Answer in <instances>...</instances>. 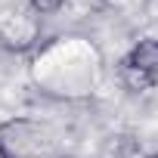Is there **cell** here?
<instances>
[{
  "mask_svg": "<svg viewBox=\"0 0 158 158\" xmlns=\"http://www.w3.org/2000/svg\"><path fill=\"white\" fill-rule=\"evenodd\" d=\"M50 130L37 121L16 118L0 124V146H3L13 158H44L50 152Z\"/></svg>",
  "mask_w": 158,
  "mask_h": 158,
  "instance_id": "1",
  "label": "cell"
},
{
  "mask_svg": "<svg viewBox=\"0 0 158 158\" xmlns=\"http://www.w3.org/2000/svg\"><path fill=\"white\" fill-rule=\"evenodd\" d=\"M0 158H13V155H10V152H6L3 146H0Z\"/></svg>",
  "mask_w": 158,
  "mask_h": 158,
  "instance_id": "5",
  "label": "cell"
},
{
  "mask_svg": "<svg viewBox=\"0 0 158 158\" xmlns=\"http://www.w3.org/2000/svg\"><path fill=\"white\" fill-rule=\"evenodd\" d=\"M124 62H130L133 68H139V71L158 77V37H146V40H139V44L130 50V56H127Z\"/></svg>",
  "mask_w": 158,
  "mask_h": 158,
  "instance_id": "2",
  "label": "cell"
},
{
  "mask_svg": "<svg viewBox=\"0 0 158 158\" xmlns=\"http://www.w3.org/2000/svg\"><path fill=\"white\" fill-rule=\"evenodd\" d=\"M62 6H65V0H31V10L40 13V16H50V13H56Z\"/></svg>",
  "mask_w": 158,
  "mask_h": 158,
  "instance_id": "4",
  "label": "cell"
},
{
  "mask_svg": "<svg viewBox=\"0 0 158 158\" xmlns=\"http://www.w3.org/2000/svg\"><path fill=\"white\" fill-rule=\"evenodd\" d=\"M121 81H124V87H127V90H149V87H155L158 77H152V74H146V71L133 68L130 62H121Z\"/></svg>",
  "mask_w": 158,
  "mask_h": 158,
  "instance_id": "3",
  "label": "cell"
},
{
  "mask_svg": "<svg viewBox=\"0 0 158 158\" xmlns=\"http://www.w3.org/2000/svg\"><path fill=\"white\" fill-rule=\"evenodd\" d=\"M139 158H158V152H149V155H139Z\"/></svg>",
  "mask_w": 158,
  "mask_h": 158,
  "instance_id": "6",
  "label": "cell"
},
{
  "mask_svg": "<svg viewBox=\"0 0 158 158\" xmlns=\"http://www.w3.org/2000/svg\"><path fill=\"white\" fill-rule=\"evenodd\" d=\"M56 158H71V155H56Z\"/></svg>",
  "mask_w": 158,
  "mask_h": 158,
  "instance_id": "7",
  "label": "cell"
}]
</instances>
